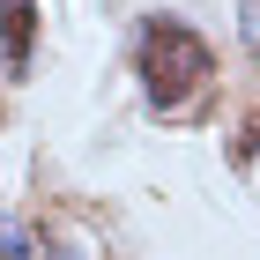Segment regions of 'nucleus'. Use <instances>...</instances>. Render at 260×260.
I'll list each match as a JSON object with an SVG mask.
<instances>
[{"mask_svg": "<svg viewBox=\"0 0 260 260\" xmlns=\"http://www.w3.org/2000/svg\"><path fill=\"white\" fill-rule=\"evenodd\" d=\"M141 97L156 104V112H186V104L208 89V75H216V52H208V38L201 30H186L179 15H149L141 22Z\"/></svg>", "mask_w": 260, "mask_h": 260, "instance_id": "obj_1", "label": "nucleus"}, {"mask_svg": "<svg viewBox=\"0 0 260 260\" xmlns=\"http://www.w3.org/2000/svg\"><path fill=\"white\" fill-rule=\"evenodd\" d=\"M30 45H38V0H0V75H30Z\"/></svg>", "mask_w": 260, "mask_h": 260, "instance_id": "obj_2", "label": "nucleus"}, {"mask_svg": "<svg viewBox=\"0 0 260 260\" xmlns=\"http://www.w3.org/2000/svg\"><path fill=\"white\" fill-rule=\"evenodd\" d=\"M22 245H30V238H22L15 223H0V253H8V260H22Z\"/></svg>", "mask_w": 260, "mask_h": 260, "instance_id": "obj_3", "label": "nucleus"}, {"mask_svg": "<svg viewBox=\"0 0 260 260\" xmlns=\"http://www.w3.org/2000/svg\"><path fill=\"white\" fill-rule=\"evenodd\" d=\"M245 156H260V126H253V134H245Z\"/></svg>", "mask_w": 260, "mask_h": 260, "instance_id": "obj_4", "label": "nucleus"}]
</instances>
